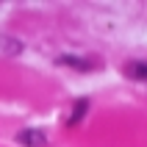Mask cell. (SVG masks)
Wrapping results in <instances>:
<instances>
[{"instance_id":"cell-2","label":"cell","mask_w":147,"mask_h":147,"mask_svg":"<svg viewBox=\"0 0 147 147\" xmlns=\"http://www.w3.org/2000/svg\"><path fill=\"white\" fill-rule=\"evenodd\" d=\"M56 61H58V64H64V67H72V69H78V72H89V69H94V67H92V61L78 58V56H58Z\"/></svg>"},{"instance_id":"cell-5","label":"cell","mask_w":147,"mask_h":147,"mask_svg":"<svg viewBox=\"0 0 147 147\" xmlns=\"http://www.w3.org/2000/svg\"><path fill=\"white\" fill-rule=\"evenodd\" d=\"M86 108H89V100H78V103L72 106V117L67 119V125H69V128H75V125L86 117Z\"/></svg>"},{"instance_id":"cell-3","label":"cell","mask_w":147,"mask_h":147,"mask_svg":"<svg viewBox=\"0 0 147 147\" xmlns=\"http://www.w3.org/2000/svg\"><path fill=\"white\" fill-rule=\"evenodd\" d=\"M0 50H3L6 56H20V53H22V42L14 39V36H6V33H0Z\"/></svg>"},{"instance_id":"cell-1","label":"cell","mask_w":147,"mask_h":147,"mask_svg":"<svg viewBox=\"0 0 147 147\" xmlns=\"http://www.w3.org/2000/svg\"><path fill=\"white\" fill-rule=\"evenodd\" d=\"M17 142L22 147H45L47 144V136H45V131H39V128H25V131L17 133Z\"/></svg>"},{"instance_id":"cell-4","label":"cell","mask_w":147,"mask_h":147,"mask_svg":"<svg viewBox=\"0 0 147 147\" xmlns=\"http://www.w3.org/2000/svg\"><path fill=\"white\" fill-rule=\"evenodd\" d=\"M125 75L133 81H147V61H131L125 64Z\"/></svg>"}]
</instances>
